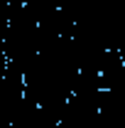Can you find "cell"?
<instances>
[{"label":"cell","mask_w":125,"mask_h":128,"mask_svg":"<svg viewBox=\"0 0 125 128\" xmlns=\"http://www.w3.org/2000/svg\"><path fill=\"white\" fill-rule=\"evenodd\" d=\"M7 2H10V5H25L27 0H7Z\"/></svg>","instance_id":"obj_1"}]
</instances>
